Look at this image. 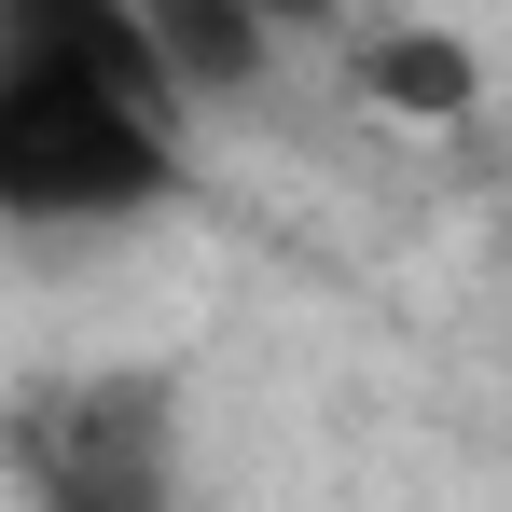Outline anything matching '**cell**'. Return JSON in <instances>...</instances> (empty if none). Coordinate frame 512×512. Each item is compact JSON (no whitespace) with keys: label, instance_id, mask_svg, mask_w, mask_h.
Returning <instances> with one entry per match:
<instances>
[{"label":"cell","instance_id":"6da1fadb","mask_svg":"<svg viewBox=\"0 0 512 512\" xmlns=\"http://www.w3.org/2000/svg\"><path fill=\"white\" fill-rule=\"evenodd\" d=\"M194 194V97L139 0H0V222L125 236Z\"/></svg>","mask_w":512,"mask_h":512},{"label":"cell","instance_id":"3957f363","mask_svg":"<svg viewBox=\"0 0 512 512\" xmlns=\"http://www.w3.org/2000/svg\"><path fill=\"white\" fill-rule=\"evenodd\" d=\"M139 28H153V56H167L180 97H250L277 70V42H291L263 0H139Z\"/></svg>","mask_w":512,"mask_h":512},{"label":"cell","instance_id":"7a4b0ae2","mask_svg":"<svg viewBox=\"0 0 512 512\" xmlns=\"http://www.w3.org/2000/svg\"><path fill=\"white\" fill-rule=\"evenodd\" d=\"M0 457L28 512H180V388L139 360L42 374V388H14Z\"/></svg>","mask_w":512,"mask_h":512},{"label":"cell","instance_id":"5b68a950","mask_svg":"<svg viewBox=\"0 0 512 512\" xmlns=\"http://www.w3.org/2000/svg\"><path fill=\"white\" fill-rule=\"evenodd\" d=\"M263 14H277V28H291V42H319V28H333L346 0H263Z\"/></svg>","mask_w":512,"mask_h":512},{"label":"cell","instance_id":"277c9868","mask_svg":"<svg viewBox=\"0 0 512 512\" xmlns=\"http://www.w3.org/2000/svg\"><path fill=\"white\" fill-rule=\"evenodd\" d=\"M360 84L388 97V111L457 125V111H471V42H443V28H388V42H360Z\"/></svg>","mask_w":512,"mask_h":512}]
</instances>
